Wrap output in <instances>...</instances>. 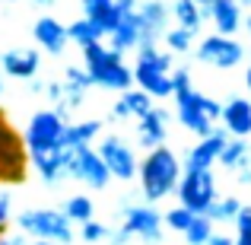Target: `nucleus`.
Here are the masks:
<instances>
[{
	"label": "nucleus",
	"instance_id": "423d86ee",
	"mask_svg": "<svg viewBox=\"0 0 251 245\" xmlns=\"http://www.w3.org/2000/svg\"><path fill=\"white\" fill-rule=\"evenodd\" d=\"M220 115H223V102H216V99L203 96V92H197V89H191L188 96H178L175 99V118H178V124H181L184 131H191L197 140H203V137L213 134Z\"/></svg>",
	"mask_w": 251,
	"mask_h": 245
},
{
	"label": "nucleus",
	"instance_id": "72a5a7b5",
	"mask_svg": "<svg viewBox=\"0 0 251 245\" xmlns=\"http://www.w3.org/2000/svg\"><path fill=\"white\" fill-rule=\"evenodd\" d=\"M169 77H172V99L188 96V92L194 89V83H191V70H188V67H175Z\"/></svg>",
	"mask_w": 251,
	"mask_h": 245
},
{
	"label": "nucleus",
	"instance_id": "09e8293b",
	"mask_svg": "<svg viewBox=\"0 0 251 245\" xmlns=\"http://www.w3.org/2000/svg\"><path fill=\"white\" fill-rule=\"evenodd\" d=\"M242 26H245V29L251 32V16H248V19H245V23H242Z\"/></svg>",
	"mask_w": 251,
	"mask_h": 245
},
{
	"label": "nucleus",
	"instance_id": "c03bdc74",
	"mask_svg": "<svg viewBox=\"0 0 251 245\" xmlns=\"http://www.w3.org/2000/svg\"><path fill=\"white\" fill-rule=\"evenodd\" d=\"M32 3H35V6H54L57 0H32Z\"/></svg>",
	"mask_w": 251,
	"mask_h": 245
},
{
	"label": "nucleus",
	"instance_id": "6e6552de",
	"mask_svg": "<svg viewBox=\"0 0 251 245\" xmlns=\"http://www.w3.org/2000/svg\"><path fill=\"white\" fill-rule=\"evenodd\" d=\"M175 191L184 210H191L194 217H203L210 204L216 201V178L213 172H181V182Z\"/></svg>",
	"mask_w": 251,
	"mask_h": 245
},
{
	"label": "nucleus",
	"instance_id": "dca6fc26",
	"mask_svg": "<svg viewBox=\"0 0 251 245\" xmlns=\"http://www.w3.org/2000/svg\"><path fill=\"white\" fill-rule=\"evenodd\" d=\"M223 131H226L232 140H248L251 137V102L245 96H235L223 105Z\"/></svg>",
	"mask_w": 251,
	"mask_h": 245
},
{
	"label": "nucleus",
	"instance_id": "a19ab883",
	"mask_svg": "<svg viewBox=\"0 0 251 245\" xmlns=\"http://www.w3.org/2000/svg\"><path fill=\"white\" fill-rule=\"evenodd\" d=\"M207 245H235L232 236H223V233H213V239H210Z\"/></svg>",
	"mask_w": 251,
	"mask_h": 245
},
{
	"label": "nucleus",
	"instance_id": "4468645a",
	"mask_svg": "<svg viewBox=\"0 0 251 245\" xmlns=\"http://www.w3.org/2000/svg\"><path fill=\"white\" fill-rule=\"evenodd\" d=\"M32 38H35V45L42 51H48V54H64L67 51V26L61 23V19L54 16H38L35 23H32Z\"/></svg>",
	"mask_w": 251,
	"mask_h": 245
},
{
	"label": "nucleus",
	"instance_id": "e433bc0d",
	"mask_svg": "<svg viewBox=\"0 0 251 245\" xmlns=\"http://www.w3.org/2000/svg\"><path fill=\"white\" fill-rule=\"evenodd\" d=\"M235 229H251V204H242V210L235 214Z\"/></svg>",
	"mask_w": 251,
	"mask_h": 245
},
{
	"label": "nucleus",
	"instance_id": "3c124183",
	"mask_svg": "<svg viewBox=\"0 0 251 245\" xmlns=\"http://www.w3.org/2000/svg\"><path fill=\"white\" fill-rule=\"evenodd\" d=\"M29 245H54V242H29Z\"/></svg>",
	"mask_w": 251,
	"mask_h": 245
},
{
	"label": "nucleus",
	"instance_id": "f03ea898",
	"mask_svg": "<svg viewBox=\"0 0 251 245\" xmlns=\"http://www.w3.org/2000/svg\"><path fill=\"white\" fill-rule=\"evenodd\" d=\"M83 70L89 74L92 86H99V89H108V92H127L134 89V74H130V67L124 64V54H118V51H111L108 45H89V48H83Z\"/></svg>",
	"mask_w": 251,
	"mask_h": 245
},
{
	"label": "nucleus",
	"instance_id": "8fccbe9b",
	"mask_svg": "<svg viewBox=\"0 0 251 245\" xmlns=\"http://www.w3.org/2000/svg\"><path fill=\"white\" fill-rule=\"evenodd\" d=\"M0 96H3V74H0Z\"/></svg>",
	"mask_w": 251,
	"mask_h": 245
},
{
	"label": "nucleus",
	"instance_id": "4be33fe9",
	"mask_svg": "<svg viewBox=\"0 0 251 245\" xmlns=\"http://www.w3.org/2000/svg\"><path fill=\"white\" fill-rule=\"evenodd\" d=\"M137 42H140V29H137V19L134 16H124L121 26L108 35V48L124 54V51H137Z\"/></svg>",
	"mask_w": 251,
	"mask_h": 245
},
{
	"label": "nucleus",
	"instance_id": "f8f14e48",
	"mask_svg": "<svg viewBox=\"0 0 251 245\" xmlns=\"http://www.w3.org/2000/svg\"><path fill=\"white\" fill-rule=\"evenodd\" d=\"M226 143H229V134L216 128L210 137H203V140H197L194 147H191V153H188V160L181 163V169L184 172H210L220 163V153H223Z\"/></svg>",
	"mask_w": 251,
	"mask_h": 245
},
{
	"label": "nucleus",
	"instance_id": "58836bf2",
	"mask_svg": "<svg viewBox=\"0 0 251 245\" xmlns=\"http://www.w3.org/2000/svg\"><path fill=\"white\" fill-rule=\"evenodd\" d=\"M115 6H118L121 16H134L137 13V0H115Z\"/></svg>",
	"mask_w": 251,
	"mask_h": 245
},
{
	"label": "nucleus",
	"instance_id": "9b49d317",
	"mask_svg": "<svg viewBox=\"0 0 251 245\" xmlns=\"http://www.w3.org/2000/svg\"><path fill=\"white\" fill-rule=\"evenodd\" d=\"M96 153H99V160L105 163V169H108L111 178H118V182H130V178H137V165H140V160H137L134 147H127L118 134L102 137Z\"/></svg>",
	"mask_w": 251,
	"mask_h": 245
},
{
	"label": "nucleus",
	"instance_id": "6ab92c4d",
	"mask_svg": "<svg viewBox=\"0 0 251 245\" xmlns=\"http://www.w3.org/2000/svg\"><path fill=\"white\" fill-rule=\"evenodd\" d=\"M64 102H61V109H80V105L86 102V92L92 89V80H89V74H86L83 67H64Z\"/></svg>",
	"mask_w": 251,
	"mask_h": 245
},
{
	"label": "nucleus",
	"instance_id": "cd10ccee",
	"mask_svg": "<svg viewBox=\"0 0 251 245\" xmlns=\"http://www.w3.org/2000/svg\"><path fill=\"white\" fill-rule=\"evenodd\" d=\"M159 38L166 42L169 54H188V51H194V45H197V35H194V32H188V29H178V26H172V29H166Z\"/></svg>",
	"mask_w": 251,
	"mask_h": 245
},
{
	"label": "nucleus",
	"instance_id": "412c9836",
	"mask_svg": "<svg viewBox=\"0 0 251 245\" xmlns=\"http://www.w3.org/2000/svg\"><path fill=\"white\" fill-rule=\"evenodd\" d=\"M32 165H35L38 178L45 185H57L67 178V150H54V153L45 156H32Z\"/></svg>",
	"mask_w": 251,
	"mask_h": 245
},
{
	"label": "nucleus",
	"instance_id": "864d4df0",
	"mask_svg": "<svg viewBox=\"0 0 251 245\" xmlns=\"http://www.w3.org/2000/svg\"><path fill=\"white\" fill-rule=\"evenodd\" d=\"M248 67H251V64H248Z\"/></svg>",
	"mask_w": 251,
	"mask_h": 245
},
{
	"label": "nucleus",
	"instance_id": "c9c22d12",
	"mask_svg": "<svg viewBox=\"0 0 251 245\" xmlns=\"http://www.w3.org/2000/svg\"><path fill=\"white\" fill-rule=\"evenodd\" d=\"M42 92H45V96H48V99H51V102H54V109H57V105H61V102H64V86H61V83H57V80H51V83H45V89H42Z\"/></svg>",
	"mask_w": 251,
	"mask_h": 245
},
{
	"label": "nucleus",
	"instance_id": "2f4dec72",
	"mask_svg": "<svg viewBox=\"0 0 251 245\" xmlns=\"http://www.w3.org/2000/svg\"><path fill=\"white\" fill-rule=\"evenodd\" d=\"M121 102L127 105L130 118H143L150 109H153V99H150L147 92H140V89H127V92L121 96Z\"/></svg>",
	"mask_w": 251,
	"mask_h": 245
},
{
	"label": "nucleus",
	"instance_id": "c85d7f7f",
	"mask_svg": "<svg viewBox=\"0 0 251 245\" xmlns=\"http://www.w3.org/2000/svg\"><path fill=\"white\" fill-rule=\"evenodd\" d=\"M239 210H242V201L229 194V197H216L203 217H210L213 226H216V223H235V214H239Z\"/></svg>",
	"mask_w": 251,
	"mask_h": 245
},
{
	"label": "nucleus",
	"instance_id": "4c0bfd02",
	"mask_svg": "<svg viewBox=\"0 0 251 245\" xmlns=\"http://www.w3.org/2000/svg\"><path fill=\"white\" fill-rule=\"evenodd\" d=\"M111 118H115V121H127L130 118V111H127V105L121 102V99H118L115 105H111Z\"/></svg>",
	"mask_w": 251,
	"mask_h": 245
},
{
	"label": "nucleus",
	"instance_id": "a878e982",
	"mask_svg": "<svg viewBox=\"0 0 251 245\" xmlns=\"http://www.w3.org/2000/svg\"><path fill=\"white\" fill-rule=\"evenodd\" d=\"M248 156H251V140H232V137H229V143L223 147L216 165H223V169H229V172H239L242 165L248 163Z\"/></svg>",
	"mask_w": 251,
	"mask_h": 245
},
{
	"label": "nucleus",
	"instance_id": "39448f33",
	"mask_svg": "<svg viewBox=\"0 0 251 245\" xmlns=\"http://www.w3.org/2000/svg\"><path fill=\"white\" fill-rule=\"evenodd\" d=\"M64 128H67V109H61V105L57 109H38L23 131V143L29 150V156H45L61 150Z\"/></svg>",
	"mask_w": 251,
	"mask_h": 245
},
{
	"label": "nucleus",
	"instance_id": "20e7f679",
	"mask_svg": "<svg viewBox=\"0 0 251 245\" xmlns=\"http://www.w3.org/2000/svg\"><path fill=\"white\" fill-rule=\"evenodd\" d=\"M172 67H175V57L169 54V51H143V54H137L134 67H130V74H134V89L147 92L150 99H172Z\"/></svg>",
	"mask_w": 251,
	"mask_h": 245
},
{
	"label": "nucleus",
	"instance_id": "c756f323",
	"mask_svg": "<svg viewBox=\"0 0 251 245\" xmlns=\"http://www.w3.org/2000/svg\"><path fill=\"white\" fill-rule=\"evenodd\" d=\"M213 223H210V217H194L191 220V226L184 229V242L188 245H207L210 239H213Z\"/></svg>",
	"mask_w": 251,
	"mask_h": 245
},
{
	"label": "nucleus",
	"instance_id": "5701e85b",
	"mask_svg": "<svg viewBox=\"0 0 251 245\" xmlns=\"http://www.w3.org/2000/svg\"><path fill=\"white\" fill-rule=\"evenodd\" d=\"M86 19H89L92 26H99V29H102V35L108 38L111 32L118 29V26H121V13H118V6H115V0H111V3H99V6H86Z\"/></svg>",
	"mask_w": 251,
	"mask_h": 245
},
{
	"label": "nucleus",
	"instance_id": "7ed1b4c3",
	"mask_svg": "<svg viewBox=\"0 0 251 245\" xmlns=\"http://www.w3.org/2000/svg\"><path fill=\"white\" fill-rule=\"evenodd\" d=\"M13 223L23 236H35L38 242L74 245V223L54 207H25L23 214H13Z\"/></svg>",
	"mask_w": 251,
	"mask_h": 245
},
{
	"label": "nucleus",
	"instance_id": "bb28decb",
	"mask_svg": "<svg viewBox=\"0 0 251 245\" xmlns=\"http://www.w3.org/2000/svg\"><path fill=\"white\" fill-rule=\"evenodd\" d=\"M102 29L99 26H92L89 19H74V23L67 26V42H74V45H80V48H89V45H99L102 42Z\"/></svg>",
	"mask_w": 251,
	"mask_h": 245
},
{
	"label": "nucleus",
	"instance_id": "49530a36",
	"mask_svg": "<svg viewBox=\"0 0 251 245\" xmlns=\"http://www.w3.org/2000/svg\"><path fill=\"white\" fill-rule=\"evenodd\" d=\"M235 3H239L242 10H251V0H235Z\"/></svg>",
	"mask_w": 251,
	"mask_h": 245
},
{
	"label": "nucleus",
	"instance_id": "473e14b6",
	"mask_svg": "<svg viewBox=\"0 0 251 245\" xmlns=\"http://www.w3.org/2000/svg\"><path fill=\"white\" fill-rule=\"evenodd\" d=\"M108 236H111V229L105 226V223H99V220H89V223H83V226H80V239L86 245H105V242H108Z\"/></svg>",
	"mask_w": 251,
	"mask_h": 245
},
{
	"label": "nucleus",
	"instance_id": "9d476101",
	"mask_svg": "<svg viewBox=\"0 0 251 245\" xmlns=\"http://www.w3.org/2000/svg\"><path fill=\"white\" fill-rule=\"evenodd\" d=\"M67 178L89 185L92 191H105L111 185V175L105 169V163L99 160V153L92 147L83 150H67Z\"/></svg>",
	"mask_w": 251,
	"mask_h": 245
},
{
	"label": "nucleus",
	"instance_id": "79ce46f5",
	"mask_svg": "<svg viewBox=\"0 0 251 245\" xmlns=\"http://www.w3.org/2000/svg\"><path fill=\"white\" fill-rule=\"evenodd\" d=\"M235 245H251V229H242V233L235 236Z\"/></svg>",
	"mask_w": 251,
	"mask_h": 245
},
{
	"label": "nucleus",
	"instance_id": "37998d69",
	"mask_svg": "<svg viewBox=\"0 0 251 245\" xmlns=\"http://www.w3.org/2000/svg\"><path fill=\"white\" fill-rule=\"evenodd\" d=\"M80 3H83V10H86V6H99V3H111V0H80Z\"/></svg>",
	"mask_w": 251,
	"mask_h": 245
},
{
	"label": "nucleus",
	"instance_id": "7c9ffc66",
	"mask_svg": "<svg viewBox=\"0 0 251 245\" xmlns=\"http://www.w3.org/2000/svg\"><path fill=\"white\" fill-rule=\"evenodd\" d=\"M191 220H194V214H191V210H184L181 204L162 210V226L172 229V233H181V236H184V229L191 226Z\"/></svg>",
	"mask_w": 251,
	"mask_h": 245
},
{
	"label": "nucleus",
	"instance_id": "393cba45",
	"mask_svg": "<svg viewBox=\"0 0 251 245\" xmlns=\"http://www.w3.org/2000/svg\"><path fill=\"white\" fill-rule=\"evenodd\" d=\"M61 214L67 217L70 223H80V226H83V223L96 220V204H92L89 194H70L67 201H64Z\"/></svg>",
	"mask_w": 251,
	"mask_h": 245
},
{
	"label": "nucleus",
	"instance_id": "a18cd8bd",
	"mask_svg": "<svg viewBox=\"0 0 251 245\" xmlns=\"http://www.w3.org/2000/svg\"><path fill=\"white\" fill-rule=\"evenodd\" d=\"M245 86H248V92H251V67L245 70ZM248 102H251V99H248Z\"/></svg>",
	"mask_w": 251,
	"mask_h": 245
},
{
	"label": "nucleus",
	"instance_id": "aec40b11",
	"mask_svg": "<svg viewBox=\"0 0 251 245\" xmlns=\"http://www.w3.org/2000/svg\"><path fill=\"white\" fill-rule=\"evenodd\" d=\"M105 124L99 121V118H89V121H76L64 128V137H61V150H83V147H92V140H96L99 134H102Z\"/></svg>",
	"mask_w": 251,
	"mask_h": 245
},
{
	"label": "nucleus",
	"instance_id": "ea45409f",
	"mask_svg": "<svg viewBox=\"0 0 251 245\" xmlns=\"http://www.w3.org/2000/svg\"><path fill=\"white\" fill-rule=\"evenodd\" d=\"M0 245H29V239L23 233L19 236H0Z\"/></svg>",
	"mask_w": 251,
	"mask_h": 245
},
{
	"label": "nucleus",
	"instance_id": "603ef678",
	"mask_svg": "<svg viewBox=\"0 0 251 245\" xmlns=\"http://www.w3.org/2000/svg\"><path fill=\"white\" fill-rule=\"evenodd\" d=\"M6 3H19V0H6Z\"/></svg>",
	"mask_w": 251,
	"mask_h": 245
},
{
	"label": "nucleus",
	"instance_id": "a211bd4d",
	"mask_svg": "<svg viewBox=\"0 0 251 245\" xmlns=\"http://www.w3.org/2000/svg\"><path fill=\"white\" fill-rule=\"evenodd\" d=\"M207 10H210V23L216 26V35L232 38L235 32L242 29V23H245V16H242V6L235 3V0H213Z\"/></svg>",
	"mask_w": 251,
	"mask_h": 245
},
{
	"label": "nucleus",
	"instance_id": "de8ad7c7",
	"mask_svg": "<svg viewBox=\"0 0 251 245\" xmlns=\"http://www.w3.org/2000/svg\"><path fill=\"white\" fill-rule=\"evenodd\" d=\"M194 3H197V6H210V3H213V0H194Z\"/></svg>",
	"mask_w": 251,
	"mask_h": 245
},
{
	"label": "nucleus",
	"instance_id": "b1692460",
	"mask_svg": "<svg viewBox=\"0 0 251 245\" xmlns=\"http://www.w3.org/2000/svg\"><path fill=\"white\" fill-rule=\"evenodd\" d=\"M169 13L175 16V26L178 29H188V32H201L203 19H201V6L194 3V0H175V3H169Z\"/></svg>",
	"mask_w": 251,
	"mask_h": 245
},
{
	"label": "nucleus",
	"instance_id": "ddd939ff",
	"mask_svg": "<svg viewBox=\"0 0 251 245\" xmlns=\"http://www.w3.org/2000/svg\"><path fill=\"white\" fill-rule=\"evenodd\" d=\"M42 70V54L35 48H6L0 54V74L13 80H32Z\"/></svg>",
	"mask_w": 251,
	"mask_h": 245
},
{
	"label": "nucleus",
	"instance_id": "1a4fd4ad",
	"mask_svg": "<svg viewBox=\"0 0 251 245\" xmlns=\"http://www.w3.org/2000/svg\"><path fill=\"white\" fill-rule=\"evenodd\" d=\"M121 229L134 239L140 236L147 245H159L162 236H166V226H162V210L150 207V204H127L121 214Z\"/></svg>",
	"mask_w": 251,
	"mask_h": 245
},
{
	"label": "nucleus",
	"instance_id": "0eeeda50",
	"mask_svg": "<svg viewBox=\"0 0 251 245\" xmlns=\"http://www.w3.org/2000/svg\"><path fill=\"white\" fill-rule=\"evenodd\" d=\"M194 57L213 70H235L245 61V45L226 35H203L194 45Z\"/></svg>",
	"mask_w": 251,
	"mask_h": 245
},
{
	"label": "nucleus",
	"instance_id": "f3484780",
	"mask_svg": "<svg viewBox=\"0 0 251 245\" xmlns=\"http://www.w3.org/2000/svg\"><path fill=\"white\" fill-rule=\"evenodd\" d=\"M134 19H137V29H140V32L162 35V32L169 29L172 13H169V3H166V0H143V3H137Z\"/></svg>",
	"mask_w": 251,
	"mask_h": 245
},
{
	"label": "nucleus",
	"instance_id": "f257e3e1",
	"mask_svg": "<svg viewBox=\"0 0 251 245\" xmlns=\"http://www.w3.org/2000/svg\"><path fill=\"white\" fill-rule=\"evenodd\" d=\"M181 160L175 156V150L169 147H156L147 153V160H140L137 165V178H140V194H143V204H159L166 201L172 191L178 188L181 182Z\"/></svg>",
	"mask_w": 251,
	"mask_h": 245
},
{
	"label": "nucleus",
	"instance_id": "2eb2a0df",
	"mask_svg": "<svg viewBox=\"0 0 251 245\" xmlns=\"http://www.w3.org/2000/svg\"><path fill=\"white\" fill-rule=\"evenodd\" d=\"M166 128H169V109L153 105L143 118H137V134H140L137 143H140L147 153L156 150V147H166Z\"/></svg>",
	"mask_w": 251,
	"mask_h": 245
},
{
	"label": "nucleus",
	"instance_id": "f704fd0d",
	"mask_svg": "<svg viewBox=\"0 0 251 245\" xmlns=\"http://www.w3.org/2000/svg\"><path fill=\"white\" fill-rule=\"evenodd\" d=\"M13 220V191L10 188H0V229Z\"/></svg>",
	"mask_w": 251,
	"mask_h": 245
}]
</instances>
